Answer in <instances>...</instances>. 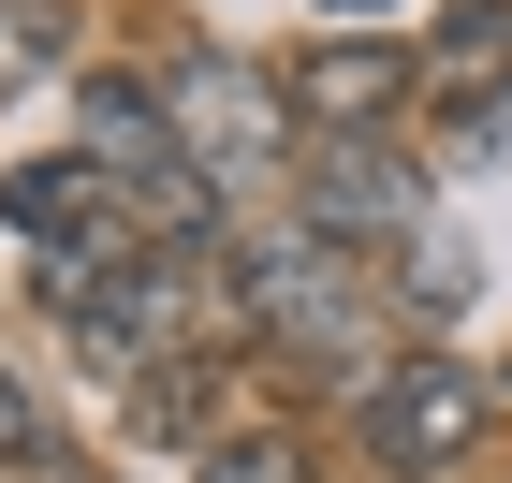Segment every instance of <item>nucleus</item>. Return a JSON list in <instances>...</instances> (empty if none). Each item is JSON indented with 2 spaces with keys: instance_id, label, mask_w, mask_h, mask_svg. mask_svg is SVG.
<instances>
[{
  "instance_id": "f257e3e1",
  "label": "nucleus",
  "mask_w": 512,
  "mask_h": 483,
  "mask_svg": "<svg viewBox=\"0 0 512 483\" xmlns=\"http://www.w3.org/2000/svg\"><path fill=\"white\" fill-rule=\"evenodd\" d=\"M235 308H249V337L264 352H293L308 381H381V264H352V249H322L308 220L293 235H264V249H235Z\"/></svg>"
},
{
  "instance_id": "f03ea898",
  "label": "nucleus",
  "mask_w": 512,
  "mask_h": 483,
  "mask_svg": "<svg viewBox=\"0 0 512 483\" xmlns=\"http://www.w3.org/2000/svg\"><path fill=\"white\" fill-rule=\"evenodd\" d=\"M161 118H176V147H191L205 191H249L264 161H293V88L249 74V59H220V44H176L161 59Z\"/></svg>"
},
{
  "instance_id": "7ed1b4c3",
  "label": "nucleus",
  "mask_w": 512,
  "mask_h": 483,
  "mask_svg": "<svg viewBox=\"0 0 512 483\" xmlns=\"http://www.w3.org/2000/svg\"><path fill=\"white\" fill-rule=\"evenodd\" d=\"M0 220H15L44 264H74V279L161 264V249H147V220H132V191H118L88 147H59V161H0Z\"/></svg>"
},
{
  "instance_id": "20e7f679",
  "label": "nucleus",
  "mask_w": 512,
  "mask_h": 483,
  "mask_svg": "<svg viewBox=\"0 0 512 483\" xmlns=\"http://www.w3.org/2000/svg\"><path fill=\"white\" fill-rule=\"evenodd\" d=\"M483 410H498V381H483V366H454V352H395L381 381L352 396V425H366V454H381V469H454V454L483 440Z\"/></svg>"
},
{
  "instance_id": "39448f33",
  "label": "nucleus",
  "mask_w": 512,
  "mask_h": 483,
  "mask_svg": "<svg viewBox=\"0 0 512 483\" xmlns=\"http://www.w3.org/2000/svg\"><path fill=\"white\" fill-rule=\"evenodd\" d=\"M308 235H322V249H352V264H381V249L439 235L425 161H395V147H308Z\"/></svg>"
},
{
  "instance_id": "423d86ee",
  "label": "nucleus",
  "mask_w": 512,
  "mask_h": 483,
  "mask_svg": "<svg viewBox=\"0 0 512 483\" xmlns=\"http://www.w3.org/2000/svg\"><path fill=\"white\" fill-rule=\"evenodd\" d=\"M278 88H293V132H322V147H381V132L410 118L425 59H410V44H381V30H352V44H308Z\"/></svg>"
},
{
  "instance_id": "0eeeda50",
  "label": "nucleus",
  "mask_w": 512,
  "mask_h": 483,
  "mask_svg": "<svg viewBox=\"0 0 512 483\" xmlns=\"http://www.w3.org/2000/svg\"><path fill=\"white\" fill-rule=\"evenodd\" d=\"M74 118H88V161H103V176H176V118H161V74H74Z\"/></svg>"
},
{
  "instance_id": "6e6552de",
  "label": "nucleus",
  "mask_w": 512,
  "mask_h": 483,
  "mask_svg": "<svg viewBox=\"0 0 512 483\" xmlns=\"http://www.w3.org/2000/svg\"><path fill=\"white\" fill-rule=\"evenodd\" d=\"M395 308H410V322H454V308H469V293H483V264H469V249H454V235H410V249H395Z\"/></svg>"
},
{
  "instance_id": "1a4fd4ad",
  "label": "nucleus",
  "mask_w": 512,
  "mask_h": 483,
  "mask_svg": "<svg viewBox=\"0 0 512 483\" xmlns=\"http://www.w3.org/2000/svg\"><path fill=\"white\" fill-rule=\"evenodd\" d=\"M191 483H322V454L293 440V425H220V440H205V469Z\"/></svg>"
},
{
  "instance_id": "9d476101",
  "label": "nucleus",
  "mask_w": 512,
  "mask_h": 483,
  "mask_svg": "<svg viewBox=\"0 0 512 483\" xmlns=\"http://www.w3.org/2000/svg\"><path fill=\"white\" fill-rule=\"evenodd\" d=\"M132 440H220V381H205V366L132 381Z\"/></svg>"
},
{
  "instance_id": "9b49d317",
  "label": "nucleus",
  "mask_w": 512,
  "mask_h": 483,
  "mask_svg": "<svg viewBox=\"0 0 512 483\" xmlns=\"http://www.w3.org/2000/svg\"><path fill=\"white\" fill-rule=\"evenodd\" d=\"M59 59H74V0H0V88L59 74Z\"/></svg>"
},
{
  "instance_id": "f8f14e48",
  "label": "nucleus",
  "mask_w": 512,
  "mask_h": 483,
  "mask_svg": "<svg viewBox=\"0 0 512 483\" xmlns=\"http://www.w3.org/2000/svg\"><path fill=\"white\" fill-rule=\"evenodd\" d=\"M0 469H59V410H44L15 366H0Z\"/></svg>"
},
{
  "instance_id": "ddd939ff",
  "label": "nucleus",
  "mask_w": 512,
  "mask_h": 483,
  "mask_svg": "<svg viewBox=\"0 0 512 483\" xmlns=\"http://www.w3.org/2000/svg\"><path fill=\"white\" fill-rule=\"evenodd\" d=\"M469 147H512V88H483V103H469Z\"/></svg>"
},
{
  "instance_id": "4468645a",
  "label": "nucleus",
  "mask_w": 512,
  "mask_h": 483,
  "mask_svg": "<svg viewBox=\"0 0 512 483\" xmlns=\"http://www.w3.org/2000/svg\"><path fill=\"white\" fill-rule=\"evenodd\" d=\"M322 15H366V30H381V15H395V0H322Z\"/></svg>"
},
{
  "instance_id": "2eb2a0df",
  "label": "nucleus",
  "mask_w": 512,
  "mask_h": 483,
  "mask_svg": "<svg viewBox=\"0 0 512 483\" xmlns=\"http://www.w3.org/2000/svg\"><path fill=\"white\" fill-rule=\"evenodd\" d=\"M498 396H512V381H498Z\"/></svg>"
}]
</instances>
